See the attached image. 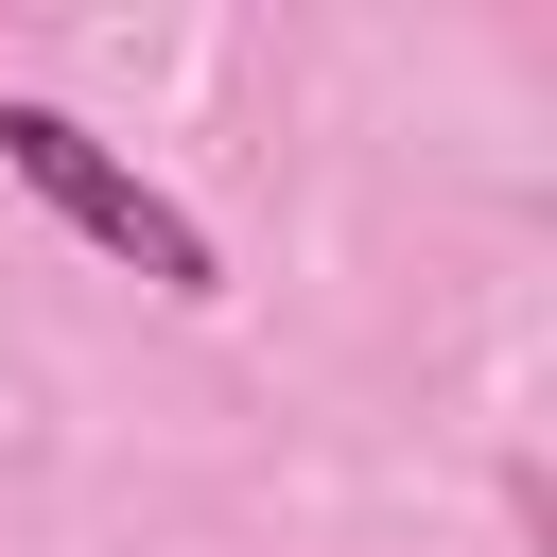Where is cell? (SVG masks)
<instances>
[{
  "label": "cell",
  "mask_w": 557,
  "mask_h": 557,
  "mask_svg": "<svg viewBox=\"0 0 557 557\" xmlns=\"http://www.w3.org/2000/svg\"><path fill=\"white\" fill-rule=\"evenodd\" d=\"M0 174H17L35 209H70V226H87L104 261H139L157 296H209V226H191V209H174L157 174H122V157H104V139H87L70 104H0Z\"/></svg>",
  "instance_id": "6da1fadb"
}]
</instances>
